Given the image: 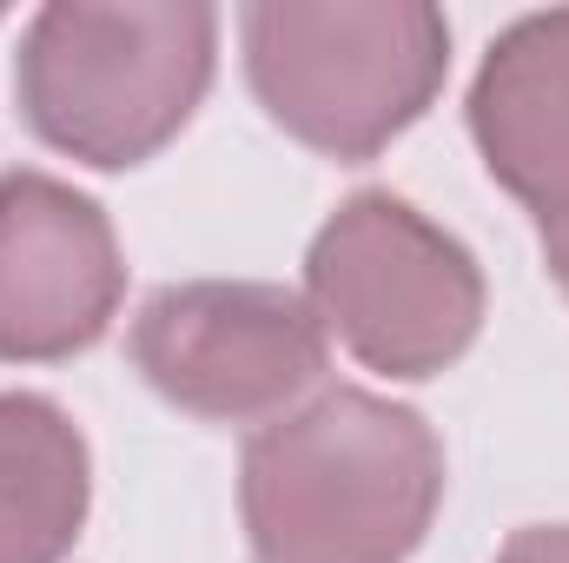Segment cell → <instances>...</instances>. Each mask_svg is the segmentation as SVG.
Here are the masks:
<instances>
[{
    "label": "cell",
    "instance_id": "6da1fadb",
    "mask_svg": "<svg viewBox=\"0 0 569 563\" xmlns=\"http://www.w3.org/2000/svg\"><path fill=\"white\" fill-rule=\"evenodd\" d=\"M443 504V444L425 412L331 385L259 424L239 457L252 563H411Z\"/></svg>",
    "mask_w": 569,
    "mask_h": 563
},
{
    "label": "cell",
    "instance_id": "3957f363",
    "mask_svg": "<svg viewBox=\"0 0 569 563\" xmlns=\"http://www.w3.org/2000/svg\"><path fill=\"white\" fill-rule=\"evenodd\" d=\"M239 47L266 120L338 166L405 140L450 80V20L430 0H259Z\"/></svg>",
    "mask_w": 569,
    "mask_h": 563
},
{
    "label": "cell",
    "instance_id": "277c9868",
    "mask_svg": "<svg viewBox=\"0 0 569 563\" xmlns=\"http://www.w3.org/2000/svg\"><path fill=\"white\" fill-rule=\"evenodd\" d=\"M305 305L365 372L425 385L477 345L490 285L457 233L411 199L365 186L311 233Z\"/></svg>",
    "mask_w": 569,
    "mask_h": 563
},
{
    "label": "cell",
    "instance_id": "8992f818",
    "mask_svg": "<svg viewBox=\"0 0 569 563\" xmlns=\"http://www.w3.org/2000/svg\"><path fill=\"white\" fill-rule=\"evenodd\" d=\"M127 298L107 206L40 166L0 172V365H67L93 352Z\"/></svg>",
    "mask_w": 569,
    "mask_h": 563
},
{
    "label": "cell",
    "instance_id": "5b68a950",
    "mask_svg": "<svg viewBox=\"0 0 569 563\" xmlns=\"http://www.w3.org/2000/svg\"><path fill=\"white\" fill-rule=\"evenodd\" d=\"M140 378L186 418L272 424L331 365V338L305 292L266 279L159 285L133 318Z\"/></svg>",
    "mask_w": 569,
    "mask_h": 563
},
{
    "label": "cell",
    "instance_id": "9c48e42d",
    "mask_svg": "<svg viewBox=\"0 0 569 563\" xmlns=\"http://www.w3.org/2000/svg\"><path fill=\"white\" fill-rule=\"evenodd\" d=\"M497 563H569V524H523V531H510V544L497 551Z\"/></svg>",
    "mask_w": 569,
    "mask_h": 563
},
{
    "label": "cell",
    "instance_id": "ba28073f",
    "mask_svg": "<svg viewBox=\"0 0 569 563\" xmlns=\"http://www.w3.org/2000/svg\"><path fill=\"white\" fill-rule=\"evenodd\" d=\"M93 511V451L40 392H0V563H67Z\"/></svg>",
    "mask_w": 569,
    "mask_h": 563
},
{
    "label": "cell",
    "instance_id": "30bf717a",
    "mask_svg": "<svg viewBox=\"0 0 569 563\" xmlns=\"http://www.w3.org/2000/svg\"><path fill=\"white\" fill-rule=\"evenodd\" d=\"M537 239H543V266H550V279L569 292V219H550V226H537Z\"/></svg>",
    "mask_w": 569,
    "mask_h": 563
},
{
    "label": "cell",
    "instance_id": "7a4b0ae2",
    "mask_svg": "<svg viewBox=\"0 0 569 563\" xmlns=\"http://www.w3.org/2000/svg\"><path fill=\"white\" fill-rule=\"evenodd\" d=\"M219 67L206 0H47L20 27L27 134L93 172H133L192 127Z\"/></svg>",
    "mask_w": 569,
    "mask_h": 563
},
{
    "label": "cell",
    "instance_id": "52a82bcc",
    "mask_svg": "<svg viewBox=\"0 0 569 563\" xmlns=\"http://www.w3.org/2000/svg\"><path fill=\"white\" fill-rule=\"evenodd\" d=\"M483 172L537 219H569V7L510 20L470 80Z\"/></svg>",
    "mask_w": 569,
    "mask_h": 563
}]
</instances>
